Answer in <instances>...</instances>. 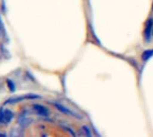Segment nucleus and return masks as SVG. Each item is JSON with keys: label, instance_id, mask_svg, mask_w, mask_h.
<instances>
[{"label": "nucleus", "instance_id": "nucleus-1", "mask_svg": "<svg viewBox=\"0 0 153 137\" xmlns=\"http://www.w3.org/2000/svg\"><path fill=\"white\" fill-rule=\"evenodd\" d=\"M55 107L56 108V110H58L60 112H62L63 114L66 115V116H69V117H73V118H75L77 119H82V116H81L79 113H77L76 111L69 109L68 107L59 103H54Z\"/></svg>", "mask_w": 153, "mask_h": 137}, {"label": "nucleus", "instance_id": "nucleus-2", "mask_svg": "<svg viewBox=\"0 0 153 137\" xmlns=\"http://www.w3.org/2000/svg\"><path fill=\"white\" fill-rule=\"evenodd\" d=\"M13 112L9 109H6L4 111L0 110V124L8 125L13 119Z\"/></svg>", "mask_w": 153, "mask_h": 137}, {"label": "nucleus", "instance_id": "nucleus-3", "mask_svg": "<svg viewBox=\"0 0 153 137\" xmlns=\"http://www.w3.org/2000/svg\"><path fill=\"white\" fill-rule=\"evenodd\" d=\"M152 31H153V19L150 18L146 23H145V28L143 31V37H144V41L145 42H150L152 38Z\"/></svg>", "mask_w": 153, "mask_h": 137}, {"label": "nucleus", "instance_id": "nucleus-4", "mask_svg": "<svg viewBox=\"0 0 153 137\" xmlns=\"http://www.w3.org/2000/svg\"><path fill=\"white\" fill-rule=\"evenodd\" d=\"M32 109L40 117H48L50 115L49 110L47 107H45L44 105H42V104L35 103V104L32 105Z\"/></svg>", "mask_w": 153, "mask_h": 137}, {"label": "nucleus", "instance_id": "nucleus-5", "mask_svg": "<svg viewBox=\"0 0 153 137\" xmlns=\"http://www.w3.org/2000/svg\"><path fill=\"white\" fill-rule=\"evenodd\" d=\"M39 98H40V96L36 95H23L22 97L17 96V97H14V98H11V99L7 100L5 102V104H13V103H18V102H21V101L26 100V99H39Z\"/></svg>", "mask_w": 153, "mask_h": 137}, {"label": "nucleus", "instance_id": "nucleus-6", "mask_svg": "<svg viewBox=\"0 0 153 137\" xmlns=\"http://www.w3.org/2000/svg\"><path fill=\"white\" fill-rule=\"evenodd\" d=\"M153 56V49H148L143 51V54H142V61L143 62L149 61L152 57Z\"/></svg>", "mask_w": 153, "mask_h": 137}, {"label": "nucleus", "instance_id": "nucleus-7", "mask_svg": "<svg viewBox=\"0 0 153 137\" xmlns=\"http://www.w3.org/2000/svg\"><path fill=\"white\" fill-rule=\"evenodd\" d=\"M31 119H29L27 116H23V115H22L20 118H19V124L20 125H22V126H26V125H28L29 124V122L30 121Z\"/></svg>", "mask_w": 153, "mask_h": 137}, {"label": "nucleus", "instance_id": "nucleus-8", "mask_svg": "<svg viewBox=\"0 0 153 137\" xmlns=\"http://www.w3.org/2000/svg\"><path fill=\"white\" fill-rule=\"evenodd\" d=\"M6 83H7V86H8V87H9L10 91H11V92H13V91L15 90V86H14V83H13L12 80H10V79H8V80L6 81Z\"/></svg>", "mask_w": 153, "mask_h": 137}, {"label": "nucleus", "instance_id": "nucleus-9", "mask_svg": "<svg viewBox=\"0 0 153 137\" xmlns=\"http://www.w3.org/2000/svg\"><path fill=\"white\" fill-rule=\"evenodd\" d=\"M82 129H83V131L85 132V135H86V136H92V135H91V130H90V128H89L88 127L83 126V127H82Z\"/></svg>", "mask_w": 153, "mask_h": 137}, {"label": "nucleus", "instance_id": "nucleus-10", "mask_svg": "<svg viewBox=\"0 0 153 137\" xmlns=\"http://www.w3.org/2000/svg\"><path fill=\"white\" fill-rule=\"evenodd\" d=\"M152 10H153V3H152Z\"/></svg>", "mask_w": 153, "mask_h": 137}, {"label": "nucleus", "instance_id": "nucleus-11", "mask_svg": "<svg viewBox=\"0 0 153 137\" xmlns=\"http://www.w3.org/2000/svg\"><path fill=\"white\" fill-rule=\"evenodd\" d=\"M152 35H153V31H152Z\"/></svg>", "mask_w": 153, "mask_h": 137}]
</instances>
